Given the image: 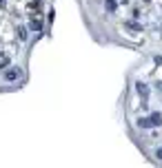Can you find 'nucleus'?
I'll list each match as a JSON object with an SVG mask.
<instances>
[{
	"instance_id": "4",
	"label": "nucleus",
	"mask_w": 162,
	"mask_h": 168,
	"mask_svg": "<svg viewBox=\"0 0 162 168\" xmlns=\"http://www.w3.org/2000/svg\"><path fill=\"white\" fill-rule=\"evenodd\" d=\"M138 124L142 126V128H151V126H153V124H151V119H149V117H140V119H138Z\"/></svg>"
},
{
	"instance_id": "9",
	"label": "nucleus",
	"mask_w": 162,
	"mask_h": 168,
	"mask_svg": "<svg viewBox=\"0 0 162 168\" xmlns=\"http://www.w3.org/2000/svg\"><path fill=\"white\" fill-rule=\"evenodd\" d=\"M155 157H158V159H162V148H160L158 153H155Z\"/></svg>"
},
{
	"instance_id": "7",
	"label": "nucleus",
	"mask_w": 162,
	"mask_h": 168,
	"mask_svg": "<svg viewBox=\"0 0 162 168\" xmlns=\"http://www.w3.org/2000/svg\"><path fill=\"white\" fill-rule=\"evenodd\" d=\"M29 27H31V29H36V31H38V29L42 27V22H40V20H36V18H34V20H31V25H29Z\"/></svg>"
},
{
	"instance_id": "8",
	"label": "nucleus",
	"mask_w": 162,
	"mask_h": 168,
	"mask_svg": "<svg viewBox=\"0 0 162 168\" xmlns=\"http://www.w3.org/2000/svg\"><path fill=\"white\" fill-rule=\"evenodd\" d=\"M129 29H133V31H142V27H140V25H136V22H129Z\"/></svg>"
},
{
	"instance_id": "6",
	"label": "nucleus",
	"mask_w": 162,
	"mask_h": 168,
	"mask_svg": "<svg viewBox=\"0 0 162 168\" xmlns=\"http://www.w3.org/2000/svg\"><path fill=\"white\" fill-rule=\"evenodd\" d=\"M18 38H20V40H27V29H25V27L18 29Z\"/></svg>"
},
{
	"instance_id": "3",
	"label": "nucleus",
	"mask_w": 162,
	"mask_h": 168,
	"mask_svg": "<svg viewBox=\"0 0 162 168\" xmlns=\"http://www.w3.org/2000/svg\"><path fill=\"white\" fill-rule=\"evenodd\" d=\"M149 119H151V124H153V126H160L162 124V113H153Z\"/></svg>"
},
{
	"instance_id": "1",
	"label": "nucleus",
	"mask_w": 162,
	"mask_h": 168,
	"mask_svg": "<svg viewBox=\"0 0 162 168\" xmlns=\"http://www.w3.org/2000/svg\"><path fill=\"white\" fill-rule=\"evenodd\" d=\"M20 77V71L18 69H9V71H5V80H9V82H13V80H18Z\"/></svg>"
},
{
	"instance_id": "2",
	"label": "nucleus",
	"mask_w": 162,
	"mask_h": 168,
	"mask_svg": "<svg viewBox=\"0 0 162 168\" xmlns=\"http://www.w3.org/2000/svg\"><path fill=\"white\" fill-rule=\"evenodd\" d=\"M136 91H138V95L147 97V95H149V86H147V84H142V82H138V84H136Z\"/></svg>"
},
{
	"instance_id": "5",
	"label": "nucleus",
	"mask_w": 162,
	"mask_h": 168,
	"mask_svg": "<svg viewBox=\"0 0 162 168\" xmlns=\"http://www.w3.org/2000/svg\"><path fill=\"white\" fill-rule=\"evenodd\" d=\"M104 5H107L109 11H116V7H118V2H116V0H104Z\"/></svg>"
}]
</instances>
